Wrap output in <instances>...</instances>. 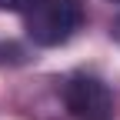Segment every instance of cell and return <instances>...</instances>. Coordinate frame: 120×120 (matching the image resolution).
I'll use <instances>...</instances> for the list:
<instances>
[{"label":"cell","mask_w":120,"mask_h":120,"mask_svg":"<svg viewBox=\"0 0 120 120\" xmlns=\"http://www.w3.org/2000/svg\"><path fill=\"white\" fill-rule=\"evenodd\" d=\"M83 23V4L80 0H40L23 13V30L37 47H60L67 43Z\"/></svg>","instance_id":"cell-1"},{"label":"cell","mask_w":120,"mask_h":120,"mask_svg":"<svg viewBox=\"0 0 120 120\" xmlns=\"http://www.w3.org/2000/svg\"><path fill=\"white\" fill-rule=\"evenodd\" d=\"M110 34H113V40H117V43H120V17H117V20H113V27H110Z\"/></svg>","instance_id":"cell-4"},{"label":"cell","mask_w":120,"mask_h":120,"mask_svg":"<svg viewBox=\"0 0 120 120\" xmlns=\"http://www.w3.org/2000/svg\"><path fill=\"white\" fill-rule=\"evenodd\" d=\"M64 107L73 120H113L117 113L110 87L94 73H70L64 80Z\"/></svg>","instance_id":"cell-2"},{"label":"cell","mask_w":120,"mask_h":120,"mask_svg":"<svg viewBox=\"0 0 120 120\" xmlns=\"http://www.w3.org/2000/svg\"><path fill=\"white\" fill-rule=\"evenodd\" d=\"M37 4L40 0H0V10H10V13H20L23 17V13H30Z\"/></svg>","instance_id":"cell-3"},{"label":"cell","mask_w":120,"mask_h":120,"mask_svg":"<svg viewBox=\"0 0 120 120\" xmlns=\"http://www.w3.org/2000/svg\"><path fill=\"white\" fill-rule=\"evenodd\" d=\"M117 4H120V0H117Z\"/></svg>","instance_id":"cell-5"}]
</instances>
